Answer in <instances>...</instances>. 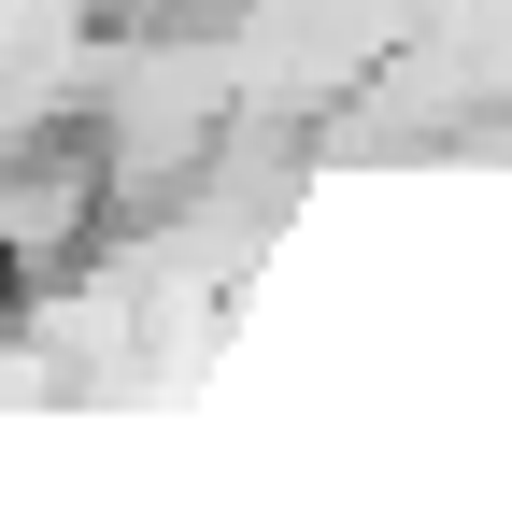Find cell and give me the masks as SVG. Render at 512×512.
<instances>
[{
	"label": "cell",
	"instance_id": "6da1fadb",
	"mask_svg": "<svg viewBox=\"0 0 512 512\" xmlns=\"http://www.w3.org/2000/svg\"><path fill=\"white\" fill-rule=\"evenodd\" d=\"M100 200H114V171L86 143H15V171H0V256H15V271H57V256L100 228Z\"/></svg>",
	"mask_w": 512,
	"mask_h": 512
}]
</instances>
